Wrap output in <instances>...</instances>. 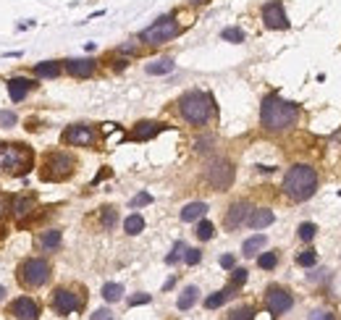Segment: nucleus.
<instances>
[{"label": "nucleus", "instance_id": "e433bc0d", "mask_svg": "<svg viewBox=\"0 0 341 320\" xmlns=\"http://www.w3.org/2000/svg\"><path fill=\"white\" fill-rule=\"evenodd\" d=\"M247 284V270L244 268H234V273H231V286L234 289H242Z\"/></svg>", "mask_w": 341, "mask_h": 320}, {"label": "nucleus", "instance_id": "473e14b6", "mask_svg": "<svg viewBox=\"0 0 341 320\" xmlns=\"http://www.w3.org/2000/svg\"><path fill=\"white\" fill-rule=\"evenodd\" d=\"M257 265L263 268V270H273L278 265V255L276 252H263L260 257H257Z\"/></svg>", "mask_w": 341, "mask_h": 320}, {"label": "nucleus", "instance_id": "423d86ee", "mask_svg": "<svg viewBox=\"0 0 341 320\" xmlns=\"http://www.w3.org/2000/svg\"><path fill=\"white\" fill-rule=\"evenodd\" d=\"M178 34H181V27H178V21H176V13H166V16L157 18L155 24H150L147 29L139 32V42L157 48V45H166V42H171Z\"/></svg>", "mask_w": 341, "mask_h": 320}, {"label": "nucleus", "instance_id": "a19ab883", "mask_svg": "<svg viewBox=\"0 0 341 320\" xmlns=\"http://www.w3.org/2000/svg\"><path fill=\"white\" fill-rule=\"evenodd\" d=\"M202 260V252H199V249H187V252H184V263L187 265H197Z\"/></svg>", "mask_w": 341, "mask_h": 320}, {"label": "nucleus", "instance_id": "de8ad7c7", "mask_svg": "<svg viewBox=\"0 0 341 320\" xmlns=\"http://www.w3.org/2000/svg\"><path fill=\"white\" fill-rule=\"evenodd\" d=\"M34 27V21H21V24H18V29H32Z\"/></svg>", "mask_w": 341, "mask_h": 320}, {"label": "nucleus", "instance_id": "a18cd8bd", "mask_svg": "<svg viewBox=\"0 0 341 320\" xmlns=\"http://www.w3.org/2000/svg\"><path fill=\"white\" fill-rule=\"evenodd\" d=\"M118 53H124V55H134V53H139V48H136L134 42H129V45H121Z\"/></svg>", "mask_w": 341, "mask_h": 320}, {"label": "nucleus", "instance_id": "f8f14e48", "mask_svg": "<svg viewBox=\"0 0 341 320\" xmlns=\"http://www.w3.org/2000/svg\"><path fill=\"white\" fill-rule=\"evenodd\" d=\"M291 305H294V296H291L284 286H268V291H265V307H268L273 315L289 312Z\"/></svg>", "mask_w": 341, "mask_h": 320}, {"label": "nucleus", "instance_id": "b1692460", "mask_svg": "<svg viewBox=\"0 0 341 320\" xmlns=\"http://www.w3.org/2000/svg\"><path fill=\"white\" fill-rule=\"evenodd\" d=\"M205 213H208V205L205 202H189L184 210H181V221L184 223H194V221H199Z\"/></svg>", "mask_w": 341, "mask_h": 320}, {"label": "nucleus", "instance_id": "49530a36", "mask_svg": "<svg viewBox=\"0 0 341 320\" xmlns=\"http://www.w3.org/2000/svg\"><path fill=\"white\" fill-rule=\"evenodd\" d=\"M92 320H113V315H110V310H95Z\"/></svg>", "mask_w": 341, "mask_h": 320}, {"label": "nucleus", "instance_id": "0eeeda50", "mask_svg": "<svg viewBox=\"0 0 341 320\" xmlns=\"http://www.w3.org/2000/svg\"><path fill=\"white\" fill-rule=\"evenodd\" d=\"M53 268L45 257H27L18 265V284L24 289H39L50 281Z\"/></svg>", "mask_w": 341, "mask_h": 320}, {"label": "nucleus", "instance_id": "a211bd4d", "mask_svg": "<svg viewBox=\"0 0 341 320\" xmlns=\"http://www.w3.org/2000/svg\"><path fill=\"white\" fill-rule=\"evenodd\" d=\"M8 97L13 100V103H21L24 100L32 89L37 87V82L34 79H27V76H13V79H8Z\"/></svg>", "mask_w": 341, "mask_h": 320}, {"label": "nucleus", "instance_id": "412c9836", "mask_svg": "<svg viewBox=\"0 0 341 320\" xmlns=\"http://www.w3.org/2000/svg\"><path fill=\"white\" fill-rule=\"evenodd\" d=\"M173 68H176L173 58H157V61H150V63L145 66V71H147L150 76H163V74H171Z\"/></svg>", "mask_w": 341, "mask_h": 320}, {"label": "nucleus", "instance_id": "37998d69", "mask_svg": "<svg viewBox=\"0 0 341 320\" xmlns=\"http://www.w3.org/2000/svg\"><path fill=\"white\" fill-rule=\"evenodd\" d=\"M234 265H236V257H234V255H223V257H220V268L234 270Z\"/></svg>", "mask_w": 341, "mask_h": 320}, {"label": "nucleus", "instance_id": "aec40b11", "mask_svg": "<svg viewBox=\"0 0 341 320\" xmlns=\"http://www.w3.org/2000/svg\"><path fill=\"white\" fill-rule=\"evenodd\" d=\"M273 221H276V215H273L270 208H255L252 213H249V218H247V226L260 231V228H268Z\"/></svg>", "mask_w": 341, "mask_h": 320}, {"label": "nucleus", "instance_id": "9b49d317", "mask_svg": "<svg viewBox=\"0 0 341 320\" xmlns=\"http://www.w3.org/2000/svg\"><path fill=\"white\" fill-rule=\"evenodd\" d=\"M82 305H84V299L76 291H71V289H55L53 291V310L58 315H63V317L76 312V310H82Z\"/></svg>", "mask_w": 341, "mask_h": 320}, {"label": "nucleus", "instance_id": "bb28decb", "mask_svg": "<svg viewBox=\"0 0 341 320\" xmlns=\"http://www.w3.org/2000/svg\"><path fill=\"white\" fill-rule=\"evenodd\" d=\"M124 231L129 234V236H136V234H142L145 231V218L139 215V213H131L126 221H124Z\"/></svg>", "mask_w": 341, "mask_h": 320}, {"label": "nucleus", "instance_id": "f3484780", "mask_svg": "<svg viewBox=\"0 0 341 320\" xmlns=\"http://www.w3.org/2000/svg\"><path fill=\"white\" fill-rule=\"evenodd\" d=\"M34 208H37L34 194H18V197L11 199V215H13L18 223H24V221L34 213Z\"/></svg>", "mask_w": 341, "mask_h": 320}, {"label": "nucleus", "instance_id": "f704fd0d", "mask_svg": "<svg viewBox=\"0 0 341 320\" xmlns=\"http://www.w3.org/2000/svg\"><path fill=\"white\" fill-rule=\"evenodd\" d=\"M229 320H255V310L252 307H236V310H231Z\"/></svg>", "mask_w": 341, "mask_h": 320}, {"label": "nucleus", "instance_id": "ea45409f", "mask_svg": "<svg viewBox=\"0 0 341 320\" xmlns=\"http://www.w3.org/2000/svg\"><path fill=\"white\" fill-rule=\"evenodd\" d=\"M307 320H336V315L331 310H312L307 315Z\"/></svg>", "mask_w": 341, "mask_h": 320}, {"label": "nucleus", "instance_id": "79ce46f5", "mask_svg": "<svg viewBox=\"0 0 341 320\" xmlns=\"http://www.w3.org/2000/svg\"><path fill=\"white\" fill-rule=\"evenodd\" d=\"M150 299H152L150 294H134V296H129V305H131V307H136V305H147Z\"/></svg>", "mask_w": 341, "mask_h": 320}, {"label": "nucleus", "instance_id": "6ab92c4d", "mask_svg": "<svg viewBox=\"0 0 341 320\" xmlns=\"http://www.w3.org/2000/svg\"><path fill=\"white\" fill-rule=\"evenodd\" d=\"M63 244V234L58 231V228H48V231H42L37 236V247L42 249V252H58Z\"/></svg>", "mask_w": 341, "mask_h": 320}, {"label": "nucleus", "instance_id": "c756f323", "mask_svg": "<svg viewBox=\"0 0 341 320\" xmlns=\"http://www.w3.org/2000/svg\"><path fill=\"white\" fill-rule=\"evenodd\" d=\"M118 223V213H116V208H103L100 210V226L105 228V231H110L113 226Z\"/></svg>", "mask_w": 341, "mask_h": 320}, {"label": "nucleus", "instance_id": "09e8293b", "mask_svg": "<svg viewBox=\"0 0 341 320\" xmlns=\"http://www.w3.org/2000/svg\"><path fill=\"white\" fill-rule=\"evenodd\" d=\"M173 284H176V278H168V281H166V286H163V289H166V291H168V289H173Z\"/></svg>", "mask_w": 341, "mask_h": 320}, {"label": "nucleus", "instance_id": "4be33fe9", "mask_svg": "<svg viewBox=\"0 0 341 320\" xmlns=\"http://www.w3.org/2000/svg\"><path fill=\"white\" fill-rule=\"evenodd\" d=\"M61 71H63V66L58 61H42L34 66V76H39V79H55V76H61Z\"/></svg>", "mask_w": 341, "mask_h": 320}, {"label": "nucleus", "instance_id": "9d476101", "mask_svg": "<svg viewBox=\"0 0 341 320\" xmlns=\"http://www.w3.org/2000/svg\"><path fill=\"white\" fill-rule=\"evenodd\" d=\"M263 24H265V29H276V32L289 29V16L284 11L281 0H268L263 6Z\"/></svg>", "mask_w": 341, "mask_h": 320}, {"label": "nucleus", "instance_id": "f03ea898", "mask_svg": "<svg viewBox=\"0 0 341 320\" xmlns=\"http://www.w3.org/2000/svg\"><path fill=\"white\" fill-rule=\"evenodd\" d=\"M178 113L189 126H205L213 116H215V103L213 95L199 92V89H192V92H184L178 97Z\"/></svg>", "mask_w": 341, "mask_h": 320}, {"label": "nucleus", "instance_id": "5701e85b", "mask_svg": "<svg viewBox=\"0 0 341 320\" xmlns=\"http://www.w3.org/2000/svg\"><path fill=\"white\" fill-rule=\"evenodd\" d=\"M236 291H239V289H234V286L229 284V286H226L223 291H215V294H210L208 299H205V307H208V310H218V307H220L226 299H231V296H234Z\"/></svg>", "mask_w": 341, "mask_h": 320}, {"label": "nucleus", "instance_id": "72a5a7b5", "mask_svg": "<svg viewBox=\"0 0 341 320\" xmlns=\"http://www.w3.org/2000/svg\"><path fill=\"white\" fill-rule=\"evenodd\" d=\"M315 263H317V252H315V249H305V252L297 255V265H302V268H312Z\"/></svg>", "mask_w": 341, "mask_h": 320}, {"label": "nucleus", "instance_id": "8fccbe9b", "mask_svg": "<svg viewBox=\"0 0 341 320\" xmlns=\"http://www.w3.org/2000/svg\"><path fill=\"white\" fill-rule=\"evenodd\" d=\"M6 294H8V291H6V286H0V302L6 299Z\"/></svg>", "mask_w": 341, "mask_h": 320}, {"label": "nucleus", "instance_id": "dca6fc26", "mask_svg": "<svg viewBox=\"0 0 341 320\" xmlns=\"http://www.w3.org/2000/svg\"><path fill=\"white\" fill-rule=\"evenodd\" d=\"M163 129H166V124H161V121H139V124L131 129L129 139H131V142H150V139H155V136L161 134Z\"/></svg>", "mask_w": 341, "mask_h": 320}, {"label": "nucleus", "instance_id": "c9c22d12", "mask_svg": "<svg viewBox=\"0 0 341 320\" xmlns=\"http://www.w3.org/2000/svg\"><path fill=\"white\" fill-rule=\"evenodd\" d=\"M297 234H299V239H302V242H312V239H315V234H317V226H315V223H302Z\"/></svg>", "mask_w": 341, "mask_h": 320}, {"label": "nucleus", "instance_id": "f257e3e1", "mask_svg": "<svg viewBox=\"0 0 341 320\" xmlns=\"http://www.w3.org/2000/svg\"><path fill=\"white\" fill-rule=\"evenodd\" d=\"M299 121V105L278 95H268L260 105V126L265 131H286Z\"/></svg>", "mask_w": 341, "mask_h": 320}, {"label": "nucleus", "instance_id": "58836bf2", "mask_svg": "<svg viewBox=\"0 0 341 320\" xmlns=\"http://www.w3.org/2000/svg\"><path fill=\"white\" fill-rule=\"evenodd\" d=\"M16 113L13 110H0V126L3 129H11V126H16Z\"/></svg>", "mask_w": 341, "mask_h": 320}, {"label": "nucleus", "instance_id": "39448f33", "mask_svg": "<svg viewBox=\"0 0 341 320\" xmlns=\"http://www.w3.org/2000/svg\"><path fill=\"white\" fill-rule=\"evenodd\" d=\"M74 171H76V157L68 152H61V150H53L42 160L39 178L42 181H66L74 176Z\"/></svg>", "mask_w": 341, "mask_h": 320}, {"label": "nucleus", "instance_id": "7ed1b4c3", "mask_svg": "<svg viewBox=\"0 0 341 320\" xmlns=\"http://www.w3.org/2000/svg\"><path fill=\"white\" fill-rule=\"evenodd\" d=\"M284 194L289 197V199H294V202H305V199H310L315 192H317V173H315V168L312 166H305V163H299V166H291L289 171H286V176H284Z\"/></svg>", "mask_w": 341, "mask_h": 320}, {"label": "nucleus", "instance_id": "2eb2a0df", "mask_svg": "<svg viewBox=\"0 0 341 320\" xmlns=\"http://www.w3.org/2000/svg\"><path fill=\"white\" fill-rule=\"evenodd\" d=\"M249 213H252V208H249V202H234L229 210H226V215H223V226L229 228V231H234V228H239L242 223H247V218H249Z\"/></svg>", "mask_w": 341, "mask_h": 320}, {"label": "nucleus", "instance_id": "3c124183", "mask_svg": "<svg viewBox=\"0 0 341 320\" xmlns=\"http://www.w3.org/2000/svg\"><path fill=\"white\" fill-rule=\"evenodd\" d=\"M192 3H194V6H199V3H208V0H192Z\"/></svg>", "mask_w": 341, "mask_h": 320}, {"label": "nucleus", "instance_id": "7c9ffc66", "mask_svg": "<svg viewBox=\"0 0 341 320\" xmlns=\"http://www.w3.org/2000/svg\"><path fill=\"white\" fill-rule=\"evenodd\" d=\"M184 252H187V244L184 242H176L171 255H166V265H176L178 260H184Z\"/></svg>", "mask_w": 341, "mask_h": 320}, {"label": "nucleus", "instance_id": "6e6552de", "mask_svg": "<svg viewBox=\"0 0 341 320\" xmlns=\"http://www.w3.org/2000/svg\"><path fill=\"white\" fill-rule=\"evenodd\" d=\"M61 142L63 145H71V147H97L100 142V134L95 126H89V124H71L63 134H61Z\"/></svg>", "mask_w": 341, "mask_h": 320}, {"label": "nucleus", "instance_id": "20e7f679", "mask_svg": "<svg viewBox=\"0 0 341 320\" xmlns=\"http://www.w3.org/2000/svg\"><path fill=\"white\" fill-rule=\"evenodd\" d=\"M34 166L32 147L21 142H0V173L3 176H27Z\"/></svg>", "mask_w": 341, "mask_h": 320}, {"label": "nucleus", "instance_id": "ddd939ff", "mask_svg": "<svg viewBox=\"0 0 341 320\" xmlns=\"http://www.w3.org/2000/svg\"><path fill=\"white\" fill-rule=\"evenodd\" d=\"M63 68H66V74L74 76V79H89L97 71V61H92V58H68V61H63Z\"/></svg>", "mask_w": 341, "mask_h": 320}, {"label": "nucleus", "instance_id": "a878e982", "mask_svg": "<svg viewBox=\"0 0 341 320\" xmlns=\"http://www.w3.org/2000/svg\"><path fill=\"white\" fill-rule=\"evenodd\" d=\"M197 296H199V289H197V286H187L184 291H181V296L176 299V307H178V310H189V307H194Z\"/></svg>", "mask_w": 341, "mask_h": 320}, {"label": "nucleus", "instance_id": "1a4fd4ad", "mask_svg": "<svg viewBox=\"0 0 341 320\" xmlns=\"http://www.w3.org/2000/svg\"><path fill=\"white\" fill-rule=\"evenodd\" d=\"M234 176H236L234 166L229 163V160H223V157L213 160V163L208 166V171H205V178H208V184L215 192H226V189H229L234 184Z\"/></svg>", "mask_w": 341, "mask_h": 320}, {"label": "nucleus", "instance_id": "c03bdc74", "mask_svg": "<svg viewBox=\"0 0 341 320\" xmlns=\"http://www.w3.org/2000/svg\"><path fill=\"white\" fill-rule=\"evenodd\" d=\"M210 145H213V136H205V139H197V150H199V152H210Z\"/></svg>", "mask_w": 341, "mask_h": 320}, {"label": "nucleus", "instance_id": "cd10ccee", "mask_svg": "<svg viewBox=\"0 0 341 320\" xmlns=\"http://www.w3.org/2000/svg\"><path fill=\"white\" fill-rule=\"evenodd\" d=\"M194 234H197L199 242H210V239L215 236V226H213L210 221H199L197 228H194Z\"/></svg>", "mask_w": 341, "mask_h": 320}, {"label": "nucleus", "instance_id": "2f4dec72", "mask_svg": "<svg viewBox=\"0 0 341 320\" xmlns=\"http://www.w3.org/2000/svg\"><path fill=\"white\" fill-rule=\"evenodd\" d=\"M220 39H226V42H244V32L239 29V27H226L223 32H220Z\"/></svg>", "mask_w": 341, "mask_h": 320}, {"label": "nucleus", "instance_id": "4468645a", "mask_svg": "<svg viewBox=\"0 0 341 320\" xmlns=\"http://www.w3.org/2000/svg\"><path fill=\"white\" fill-rule=\"evenodd\" d=\"M8 310L16 320H37L39 317V305L32 299V296H18V299L11 302Z\"/></svg>", "mask_w": 341, "mask_h": 320}, {"label": "nucleus", "instance_id": "393cba45", "mask_svg": "<svg viewBox=\"0 0 341 320\" xmlns=\"http://www.w3.org/2000/svg\"><path fill=\"white\" fill-rule=\"evenodd\" d=\"M265 244H268L265 234H255V236H249V239L242 244V255H244V257H255Z\"/></svg>", "mask_w": 341, "mask_h": 320}, {"label": "nucleus", "instance_id": "c85d7f7f", "mask_svg": "<svg viewBox=\"0 0 341 320\" xmlns=\"http://www.w3.org/2000/svg\"><path fill=\"white\" fill-rule=\"evenodd\" d=\"M124 296V286L121 284H105L103 286V299L105 302H118Z\"/></svg>", "mask_w": 341, "mask_h": 320}, {"label": "nucleus", "instance_id": "4c0bfd02", "mask_svg": "<svg viewBox=\"0 0 341 320\" xmlns=\"http://www.w3.org/2000/svg\"><path fill=\"white\" fill-rule=\"evenodd\" d=\"M150 202H152V194H150V192H139L136 197H131V202H129V205L136 210V208H145V205H150Z\"/></svg>", "mask_w": 341, "mask_h": 320}]
</instances>
